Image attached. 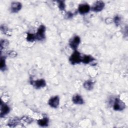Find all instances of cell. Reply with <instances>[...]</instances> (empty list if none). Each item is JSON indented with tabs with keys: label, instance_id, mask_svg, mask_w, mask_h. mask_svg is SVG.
Masks as SVG:
<instances>
[{
	"label": "cell",
	"instance_id": "1",
	"mask_svg": "<svg viewBox=\"0 0 128 128\" xmlns=\"http://www.w3.org/2000/svg\"><path fill=\"white\" fill-rule=\"evenodd\" d=\"M69 60L72 64H80L82 62V56L79 52L76 50L71 54L69 58Z\"/></svg>",
	"mask_w": 128,
	"mask_h": 128
},
{
	"label": "cell",
	"instance_id": "2",
	"mask_svg": "<svg viewBox=\"0 0 128 128\" xmlns=\"http://www.w3.org/2000/svg\"><path fill=\"white\" fill-rule=\"evenodd\" d=\"M124 103L118 98H116L113 104V108L116 111H121L125 108Z\"/></svg>",
	"mask_w": 128,
	"mask_h": 128
},
{
	"label": "cell",
	"instance_id": "3",
	"mask_svg": "<svg viewBox=\"0 0 128 128\" xmlns=\"http://www.w3.org/2000/svg\"><path fill=\"white\" fill-rule=\"evenodd\" d=\"M46 27L44 25H41L38 29L36 33L35 34L36 40H42L45 38Z\"/></svg>",
	"mask_w": 128,
	"mask_h": 128
},
{
	"label": "cell",
	"instance_id": "4",
	"mask_svg": "<svg viewBox=\"0 0 128 128\" xmlns=\"http://www.w3.org/2000/svg\"><path fill=\"white\" fill-rule=\"evenodd\" d=\"M80 42V38L78 36H75L69 42V45L70 47L74 50H76Z\"/></svg>",
	"mask_w": 128,
	"mask_h": 128
},
{
	"label": "cell",
	"instance_id": "5",
	"mask_svg": "<svg viewBox=\"0 0 128 128\" xmlns=\"http://www.w3.org/2000/svg\"><path fill=\"white\" fill-rule=\"evenodd\" d=\"M104 7V3L101 0H98L95 2L92 6V10L94 12H98L102 10Z\"/></svg>",
	"mask_w": 128,
	"mask_h": 128
},
{
	"label": "cell",
	"instance_id": "6",
	"mask_svg": "<svg viewBox=\"0 0 128 128\" xmlns=\"http://www.w3.org/2000/svg\"><path fill=\"white\" fill-rule=\"evenodd\" d=\"M30 84L33 85L36 88H40L46 86V82L44 79H40L36 80H30Z\"/></svg>",
	"mask_w": 128,
	"mask_h": 128
},
{
	"label": "cell",
	"instance_id": "7",
	"mask_svg": "<svg viewBox=\"0 0 128 128\" xmlns=\"http://www.w3.org/2000/svg\"><path fill=\"white\" fill-rule=\"evenodd\" d=\"M60 104V98L58 96H56L51 98L48 102V105L53 108H57Z\"/></svg>",
	"mask_w": 128,
	"mask_h": 128
},
{
	"label": "cell",
	"instance_id": "8",
	"mask_svg": "<svg viewBox=\"0 0 128 128\" xmlns=\"http://www.w3.org/2000/svg\"><path fill=\"white\" fill-rule=\"evenodd\" d=\"M10 111V107L6 104L1 101L0 104V117L2 118L6 114L9 113Z\"/></svg>",
	"mask_w": 128,
	"mask_h": 128
},
{
	"label": "cell",
	"instance_id": "9",
	"mask_svg": "<svg viewBox=\"0 0 128 128\" xmlns=\"http://www.w3.org/2000/svg\"><path fill=\"white\" fill-rule=\"evenodd\" d=\"M90 8L88 4H80L78 7V11L80 14H83L88 12Z\"/></svg>",
	"mask_w": 128,
	"mask_h": 128
},
{
	"label": "cell",
	"instance_id": "10",
	"mask_svg": "<svg viewBox=\"0 0 128 128\" xmlns=\"http://www.w3.org/2000/svg\"><path fill=\"white\" fill-rule=\"evenodd\" d=\"M22 6L20 2H12L11 4V6H10L11 12L14 13L18 12L20 10Z\"/></svg>",
	"mask_w": 128,
	"mask_h": 128
},
{
	"label": "cell",
	"instance_id": "11",
	"mask_svg": "<svg viewBox=\"0 0 128 128\" xmlns=\"http://www.w3.org/2000/svg\"><path fill=\"white\" fill-rule=\"evenodd\" d=\"M72 102L76 104H84V100L80 95L78 94H74L72 98Z\"/></svg>",
	"mask_w": 128,
	"mask_h": 128
},
{
	"label": "cell",
	"instance_id": "12",
	"mask_svg": "<svg viewBox=\"0 0 128 128\" xmlns=\"http://www.w3.org/2000/svg\"><path fill=\"white\" fill-rule=\"evenodd\" d=\"M94 60V58L90 55H84L82 57V62L85 64H90Z\"/></svg>",
	"mask_w": 128,
	"mask_h": 128
},
{
	"label": "cell",
	"instance_id": "13",
	"mask_svg": "<svg viewBox=\"0 0 128 128\" xmlns=\"http://www.w3.org/2000/svg\"><path fill=\"white\" fill-rule=\"evenodd\" d=\"M94 83L91 80H87L85 81L83 84V86L84 88L88 90H92L94 88Z\"/></svg>",
	"mask_w": 128,
	"mask_h": 128
},
{
	"label": "cell",
	"instance_id": "14",
	"mask_svg": "<svg viewBox=\"0 0 128 128\" xmlns=\"http://www.w3.org/2000/svg\"><path fill=\"white\" fill-rule=\"evenodd\" d=\"M0 68L2 71H4L6 69V56L1 55L0 62Z\"/></svg>",
	"mask_w": 128,
	"mask_h": 128
},
{
	"label": "cell",
	"instance_id": "15",
	"mask_svg": "<svg viewBox=\"0 0 128 128\" xmlns=\"http://www.w3.org/2000/svg\"><path fill=\"white\" fill-rule=\"evenodd\" d=\"M38 124L41 126H46L48 124V118H44L42 119H40L37 122Z\"/></svg>",
	"mask_w": 128,
	"mask_h": 128
},
{
	"label": "cell",
	"instance_id": "16",
	"mask_svg": "<svg viewBox=\"0 0 128 128\" xmlns=\"http://www.w3.org/2000/svg\"><path fill=\"white\" fill-rule=\"evenodd\" d=\"M36 40V35L34 34L31 33H27V36H26V40L28 42H34Z\"/></svg>",
	"mask_w": 128,
	"mask_h": 128
},
{
	"label": "cell",
	"instance_id": "17",
	"mask_svg": "<svg viewBox=\"0 0 128 128\" xmlns=\"http://www.w3.org/2000/svg\"><path fill=\"white\" fill-rule=\"evenodd\" d=\"M19 122L17 118H14L11 120L9 121L8 123V125L10 127H14L16 126L17 124H18Z\"/></svg>",
	"mask_w": 128,
	"mask_h": 128
},
{
	"label": "cell",
	"instance_id": "18",
	"mask_svg": "<svg viewBox=\"0 0 128 128\" xmlns=\"http://www.w3.org/2000/svg\"><path fill=\"white\" fill-rule=\"evenodd\" d=\"M8 42L6 40H1L0 42V50L1 51L4 48L8 46Z\"/></svg>",
	"mask_w": 128,
	"mask_h": 128
},
{
	"label": "cell",
	"instance_id": "19",
	"mask_svg": "<svg viewBox=\"0 0 128 128\" xmlns=\"http://www.w3.org/2000/svg\"><path fill=\"white\" fill-rule=\"evenodd\" d=\"M57 2H58V6L60 10H64L66 7L64 2L63 0H58L57 1Z\"/></svg>",
	"mask_w": 128,
	"mask_h": 128
},
{
	"label": "cell",
	"instance_id": "20",
	"mask_svg": "<svg viewBox=\"0 0 128 128\" xmlns=\"http://www.w3.org/2000/svg\"><path fill=\"white\" fill-rule=\"evenodd\" d=\"M0 30L2 32L4 33L5 34H7L8 35V32H10L8 31V28L7 27H6L4 25H1Z\"/></svg>",
	"mask_w": 128,
	"mask_h": 128
},
{
	"label": "cell",
	"instance_id": "21",
	"mask_svg": "<svg viewBox=\"0 0 128 128\" xmlns=\"http://www.w3.org/2000/svg\"><path fill=\"white\" fill-rule=\"evenodd\" d=\"M114 23L116 24V26H118V24H119L120 22V18L119 16H116L114 17Z\"/></svg>",
	"mask_w": 128,
	"mask_h": 128
},
{
	"label": "cell",
	"instance_id": "22",
	"mask_svg": "<svg viewBox=\"0 0 128 128\" xmlns=\"http://www.w3.org/2000/svg\"><path fill=\"white\" fill-rule=\"evenodd\" d=\"M6 54H7V55L10 57H14L16 56V53L14 51H10L8 52Z\"/></svg>",
	"mask_w": 128,
	"mask_h": 128
},
{
	"label": "cell",
	"instance_id": "23",
	"mask_svg": "<svg viewBox=\"0 0 128 128\" xmlns=\"http://www.w3.org/2000/svg\"><path fill=\"white\" fill-rule=\"evenodd\" d=\"M65 16L66 17V18L67 19H69V18H72V16H73V14L71 12H67L66 14V16Z\"/></svg>",
	"mask_w": 128,
	"mask_h": 128
}]
</instances>
